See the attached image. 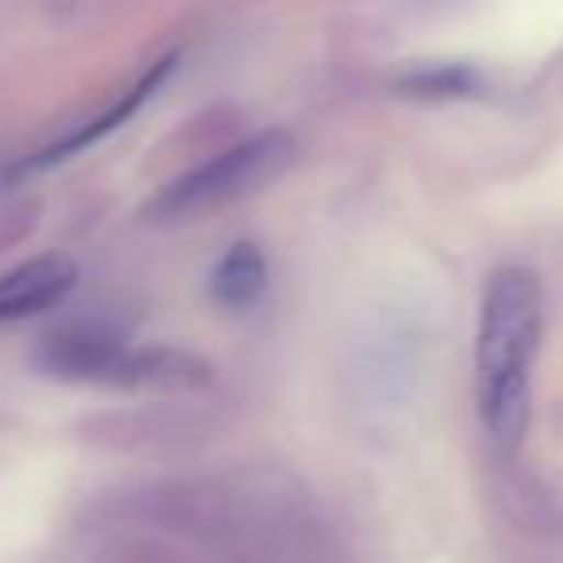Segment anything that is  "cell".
I'll return each mask as SVG.
<instances>
[{
  "label": "cell",
  "instance_id": "6da1fadb",
  "mask_svg": "<svg viewBox=\"0 0 563 563\" xmlns=\"http://www.w3.org/2000/svg\"><path fill=\"white\" fill-rule=\"evenodd\" d=\"M544 329V294L525 266H501L486 278L475 336V398L486 437L514 455L529 424V375Z\"/></svg>",
  "mask_w": 563,
  "mask_h": 563
},
{
  "label": "cell",
  "instance_id": "7a4b0ae2",
  "mask_svg": "<svg viewBox=\"0 0 563 563\" xmlns=\"http://www.w3.org/2000/svg\"><path fill=\"white\" fill-rule=\"evenodd\" d=\"M40 367L63 383L147 386V390H189L209 383V371L174 347H128L101 332H58L43 344Z\"/></svg>",
  "mask_w": 563,
  "mask_h": 563
},
{
  "label": "cell",
  "instance_id": "3957f363",
  "mask_svg": "<svg viewBox=\"0 0 563 563\" xmlns=\"http://www.w3.org/2000/svg\"><path fill=\"white\" fill-rule=\"evenodd\" d=\"M294 158V143L286 132H258L247 143L220 151L217 158L194 166L189 174L174 178L170 186L158 189V197L147 205L155 220H189L201 217L209 209L235 201V197L251 194L263 181L278 178L286 163Z\"/></svg>",
  "mask_w": 563,
  "mask_h": 563
},
{
  "label": "cell",
  "instance_id": "277c9868",
  "mask_svg": "<svg viewBox=\"0 0 563 563\" xmlns=\"http://www.w3.org/2000/svg\"><path fill=\"white\" fill-rule=\"evenodd\" d=\"M78 282V266L66 255H40L0 274V324L55 309Z\"/></svg>",
  "mask_w": 563,
  "mask_h": 563
},
{
  "label": "cell",
  "instance_id": "5b68a950",
  "mask_svg": "<svg viewBox=\"0 0 563 563\" xmlns=\"http://www.w3.org/2000/svg\"><path fill=\"white\" fill-rule=\"evenodd\" d=\"M170 66H174V58H166V63H155L147 74H143L140 81H135L132 89H128L124 97H120V101H112L109 109L101 112V117H97V120H86V124L74 128V132L66 135L63 143H55V147H47V151H43V155H35L32 163L16 166V170L24 174V170H35V166H51V163H58V158L74 155V151H81V147H89V143H97V140H101V135H109L112 128L124 124V120L132 117V112L140 109V104L147 101V97L155 93L158 86H163V78H166V74H170Z\"/></svg>",
  "mask_w": 563,
  "mask_h": 563
},
{
  "label": "cell",
  "instance_id": "8992f818",
  "mask_svg": "<svg viewBox=\"0 0 563 563\" xmlns=\"http://www.w3.org/2000/svg\"><path fill=\"white\" fill-rule=\"evenodd\" d=\"M212 301L224 309H247L266 290V258L255 243H235L209 278Z\"/></svg>",
  "mask_w": 563,
  "mask_h": 563
},
{
  "label": "cell",
  "instance_id": "52a82bcc",
  "mask_svg": "<svg viewBox=\"0 0 563 563\" xmlns=\"http://www.w3.org/2000/svg\"><path fill=\"white\" fill-rule=\"evenodd\" d=\"M413 93H429V97H455V93H467L471 89V74L467 70H432V74H421V78H409L406 81Z\"/></svg>",
  "mask_w": 563,
  "mask_h": 563
}]
</instances>
